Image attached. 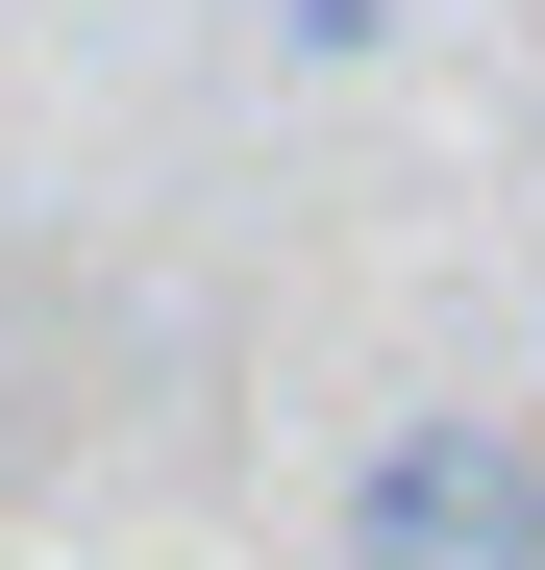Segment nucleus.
<instances>
[{"instance_id":"f257e3e1","label":"nucleus","mask_w":545,"mask_h":570,"mask_svg":"<svg viewBox=\"0 0 545 570\" xmlns=\"http://www.w3.org/2000/svg\"><path fill=\"white\" fill-rule=\"evenodd\" d=\"M347 570H545V422H373L347 471Z\"/></svg>"}]
</instances>
